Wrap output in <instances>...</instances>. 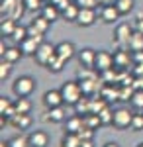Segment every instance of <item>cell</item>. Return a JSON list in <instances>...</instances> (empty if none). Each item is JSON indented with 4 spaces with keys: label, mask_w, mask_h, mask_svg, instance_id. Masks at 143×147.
I'll use <instances>...</instances> for the list:
<instances>
[{
    "label": "cell",
    "mask_w": 143,
    "mask_h": 147,
    "mask_svg": "<svg viewBox=\"0 0 143 147\" xmlns=\"http://www.w3.org/2000/svg\"><path fill=\"white\" fill-rule=\"evenodd\" d=\"M61 94H63V100L69 106H75L84 94H82V88H80V80H67L63 82V86L59 88Z\"/></svg>",
    "instance_id": "cell-1"
},
{
    "label": "cell",
    "mask_w": 143,
    "mask_h": 147,
    "mask_svg": "<svg viewBox=\"0 0 143 147\" xmlns=\"http://www.w3.org/2000/svg\"><path fill=\"white\" fill-rule=\"evenodd\" d=\"M35 86H37L35 79L30 77V75H24V77H18V79L14 80L12 90H14V94H16L18 98H28V96H32V94H33Z\"/></svg>",
    "instance_id": "cell-2"
},
{
    "label": "cell",
    "mask_w": 143,
    "mask_h": 147,
    "mask_svg": "<svg viewBox=\"0 0 143 147\" xmlns=\"http://www.w3.org/2000/svg\"><path fill=\"white\" fill-rule=\"evenodd\" d=\"M133 30L130 24H118L116 26V32H114V37H112V41L118 45V49H127V41H130V37H132Z\"/></svg>",
    "instance_id": "cell-3"
},
{
    "label": "cell",
    "mask_w": 143,
    "mask_h": 147,
    "mask_svg": "<svg viewBox=\"0 0 143 147\" xmlns=\"http://www.w3.org/2000/svg\"><path fill=\"white\" fill-rule=\"evenodd\" d=\"M132 120H133V114L127 108H118V110H114V122H112V125L116 129H127L132 125Z\"/></svg>",
    "instance_id": "cell-4"
},
{
    "label": "cell",
    "mask_w": 143,
    "mask_h": 147,
    "mask_svg": "<svg viewBox=\"0 0 143 147\" xmlns=\"http://www.w3.org/2000/svg\"><path fill=\"white\" fill-rule=\"evenodd\" d=\"M94 69L98 73H106V71L114 69V53L106 51V49L96 51V65H94Z\"/></svg>",
    "instance_id": "cell-5"
},
{
    "label": "cell",
    "mask_w": 143,
    "mask_h": 147,
    "mask_svg": "<svg viewBox=\"0 0 143 147\" xmlns=\"http://www.w3.org/2000/svg\"><path fill=\"white\" fill-rule=\"evenodd\" d=\"M130 65H133L132 51L130 49H118L114 53V67L118 71H130Z\"/></svg>",
    "instance_id": "cell-6"
},
{
    "label": "cell",
    "mask_w": 143,
    "mask_h": 147,
    "mask_svg": "<svg viewBox=\"0 0 143 147\" xmlns=\"http://www.w3.org/2000/svg\"><path fill=\"white\" fill-rule=\"evenodd\" d=\"M53 55H55V45H51V43L43 41L41 45L37 47V51H35L33 59H35V63H37V65L45 67V65H47V61H49Z\"/></svg>",
    "instance_id": "cell-7"
},
{
    "label": "cell",
    "mask_w": 143,
    "mask_h": 147,
    "mask_svg": "<svg viewBox=\"0 0 143 147\" xmlns=\"http://www.w3.org/2000/svg\"><path fill=\"white\" fill-rule=\"evenodd\" d=\"M49 26H51L49 20H45L43 16H37V18L32 20V24L28 26V34L33 35V37H43L45 32L49 30Z\"/></svg>",
    "instance_id": "cell-8"
},
{
    "label": "cell",
    "mask_w": 143,
    "mask_h": 147,
    "mask_svg": "<svg viewBox=\"0 0 143 147\" xmlns=\"http://www.w3.org/2000/svg\"><path fill=\"white\" fill-rule=\"evenodd\" d=\"M77 59H78V65L80 67H86V69H94L96 65V51L90 49V47H84L77 53Z\"/></svg>",
    "instance_id": "cell-9"
},
{
    "label": "cell",
    "mask_w": 143,
    "mask_h": 147,
    "mask_svg": "<svg viewBox=\"0 0 143 147\" xmlns=\"http://www.w3.org/2000/svg\"><path fill=\"white\" fill-rule=\"evenodd\" d=\"M120 10L116 8V4H104L102 8H100V20L106 24H114L120 20Z\"/></svg>",
    "instance_id": "cell-10"
},
{
    "label": "cell",
    "mask_w": 143,
    "mask_h": 147,
    "mask_svg": "<svg viewBox=\"0 0 143 147\" xmlns=\"http://www.w3.org/2000/svg\"><path fill=\"white\" fill-rule=\"evenodd\" d=\"M120 84H114V82H104V86L100 88V96L108 102H114V100H120Z\"/></svg>",
    "instance_id": "cell-11"
},
{
    "label": "cell",
    "mask_w": 143,
    "mask_h": 147,
    "mask_svg": "<svg viewBox=\"0 0 143 147\" xmlns=\"http://www.w3.org/2000/svg\"><path fill=\"white\" fill-rule=\"evenodd\" d=\"M43 43V37H33V35H28L24 41H20V49L24 51V55H35L37 47Z\"/></svg>",
    "instance_id": "cell-12"
},
{
    "label": "cell",
    "mask_w": 143,
    "mask_h": 147,
    "mask_svg": "<svg viewBox=\"0 0 143 147\" xmlns=\"http://www.w3.org/2000/svg\"><path fill=\"white\" fill-rule=\"evenodd\" d=\"M55 53L59 57H63L65 61H71L73 57H77V47L75 43H71V41H61V43H57L55 45Z\"/></svg>",
    "instance_id": "cell-13"
},
{
    "label": "cell",
    "mask_w": 143,
    "mask_h": 147,
    "mask_svg": "<svg viewBox=\"0 0 143 147\" xmlns=\"http://www.w3.org/2000/svg\"><path fill=\"white\" fill-rule=\"evenodd\" d=\"M94 22H96V10L94 8H80L78 10V18L75 24H78L80 28H88Z\"/></svg>",
    "instance_id": "cell-14"
},
{
    "label": "cell",
    "mask_w": 143,
    "mask_h": 147,
    "mask_svg": "<svg viewBox=\"0 0 143 147\" xmlns=\"http://www.w3.org/2000/svg\"><path fill=\"white\" fill-rule=\"evenodd\" d=\"M43 104H45L47 110H49V108H57V106H63L65 100H63L61 90H47L43 94Z\"/></svg>",
    "instance_id": "cell-15"
},
{
    "label": "cell",
    "mask_w": 143,
    "mask_h": 147,
    "mask_svg": "<svg viewBox=\"0 0 143 147\" xmlns=\"http://www.w3.org/2000/svg\"><path fill=\"white\" fill-rule=\"evenodd\" d=\"M84 127V118L80 114H73L71 118L65 120V131L67 134H78Z\"/></svg>",
    "instance_id": "cell-16"
},
{
    "label": "cell",
    "mask_w": 143,
    "mask_h": 147,
    "mask_svg": "<svg viewBox=\"0 0 143 147\" xmlns=\"http://www.w3.org/2000/svg\"><path fill=\"white\" fill-rule=\"evenodd\" d=\"M67 120V110L63 106H57V108H49L45 114V122H51V124H63Z\"/></svg>",
    "instance_id": "cell-17"
},
{
    "label": "cell",
    "mask_w": 143,
    "mask_h": 147,
    "mask_svg": "<svg viewBox=\"0 0 143 147\" xmlns=\"http://www.w3.org/2000/svg\"><path fill=\"white\" fill-rule=\"evenodd\" d=\"M28 141H30V147H47L49 145V136L41 129H35L28 136Z\"/></svg>",
    "instance_id": "cell-18"
},
{
    "label": "cell",
    "mask_w": 143,
    "mask_h": 147,
    "mask_svg": "<svg viewBox=\"0 0 143 147\" xmlns=\"http://www.w3.org/2000/svg\"><path fill=\"white\" fill-rule=\"evenodd\" d=\"M8 124L14 125L16 129H28L32 125V118H30V114H16L8 120Z\"/></svg>",
    "instance_id": "cell-19"
},
{
    "label": "cell",
    "mask_w": 143,
    "mask_h": 147,
    "mask_svg": "<svg viewBox=\"0 0 143 147\" xmlns=\"http://www.w3.org/2000/svg\"><path fill=\"white\" fill-rule=\"evenodd\" d=\"M80 88H82V94L88 96V98H94L98 94V79H84L80 80Z\"/></svg>",
    "instance_id": "cell-20"
},
{
    "label": "cell",
    "mask_w": 143,
    "mask_h": 147,
    "mask_svg": "<svg viewBox=\"0 0 143 147\" xmlns=\"http://www.w3.org/2000/svg\"><path fill=\"white\" fill-rule=\"evenodd\" d=\"M39 12H41V16H43L45 20H49L51 24L55 22V20H59V18H61V10L57 8L55 4H51V2H45L43 8H41Z\"/></svg>",
    "instance_id": "cell-21"
},
{
    "label": "cell",
    "mask_w": 143,
    "mask_h": 147,
    "mask_svg": "<svg viewBox=\"0 0 143 147\" xmlns=\"http://www.w3.org/2000/svg\"><path fill=\"white\" fill-rule=\"evenodd\" d=\"M78 10H80V6H78L77 2H71V4L67 6L65 10L61 12V18H63L65 22H77V18H78Z\"/></svg>",
    "instance_id": "cell-22"
},
{
    "label": "cell",
    "mask_w": 143,
    "mask_h": 147,
    "mask_svg": "<svg viewBox=\"0 0 143 147\" xmlns=\"http://www.w3.org/2000/svg\"><path fill=\"white\" fill-rule=\"evenodd\" d=\"M0 114L6 118V120H10L12 116H16V106H14V102H10L6 96H2L0 98Z\"/></svg>",
    "instance_id": "cell-23"
},
{
    "label": "cell",
    "mask_w": 143,
    "mask_h": 147,
    "mask_svg": "<svg viewBox=\"0 0 143 147\" xmlns=\"http://www.w3.org/2000/svg\"><path fill=\"white\" fill-rule=\"evenodd\" d=\"M65 59H63V57H59L55 53V55L51 57V59H49V61H47V65H45V69H47V71H49V73H61V71H63V69H65Z\"/></svg>",
    "instance_id": "cell-24"
},
{
    "label": "cell",
    "mask_w": 143,
    "mask_h": 147,
    "mask_svg": "<svg viewBox=\"0 0 143 147\" xmlns=\"http://www.w3.org/2000/svg\"><path fill=\"white\" fill-rule=\"evenodd\" d=\"M127 49L130 51H143V32L135 30L127 41Z\"/></svg>",
    "instance_id": "cell-25"
},
{
    "label": "cell",
    "mask_w": 143,
    "mask_h": 147,
    "mask_svg": "<svg viewBox=\"0 0 143 147\" xmlns=\"http://www.w3.org/2000/svg\"><path fill=\"white\" fill-rule=\"evenodd\" d=\"M92 110V98H88V96H82L80 100L75 104V114H80V116H84Z\"/></svg>",
    "instance_id": "cell-26"
},
{
    "label": "cell",
    "mask_w": 143,
    "mask_h": 147,
    "mask_svg": "<svg viewBox=\"0 0 143 147\" xmlns=\"http://www.w3.org/2000/svg\"><path fill=\"white\" fill-rule=\"evenodd\" d=\"M22 57H24V51L20 49V45H18V47H8V49L2 53V59H6V61H10V63L20 61Z\"/></svg>",
    "instance_id": "cell-27"
},
{
    "label": "cell",
    "mask_w": 143,
    "mask_h": 147,
    "mask_svg": "<svg viewBox=\"0 0 143 147\" xmlns=\"http://www.w3.org/2000/svg\"><path fill=\"white\" fill-rule=\"evenodd\" d=\"M16 20H12V18H2V26H0V32L4 37H12L14 34V30H16Z\"/></svg>",
    "instance_id": "cell-28"
},
{
    "label": "cell",
    "mask_w": 143,
    "mask_h": 147,
    "mask_svg": "<svg viewBox=\"0 0 143 147\" xmlns=\"http://www.w3.org/2000/svg\"><path fill=\"white\" fill-rule=\"evenodd\" d=\"M114 4H116V8L120 10L121 16H125V14L133 12V8H135V0H116Z\"/></svg>",
    "instance_id": "cell-29"
},
{
    "label": "cell",
    "mask_w": 143,
    "mask_h": 147,
    "mask_svg": "<svg viewBox=\"0 0 143 147\" xmlns=\"http://www.w3.org/2000/svg\"><path fill=\"white\" fill-rule=\"evenodd\" d=\"M82 118H84V125H86V127L98 129L100 125H102V122H100V116H98V114H94V112H88V114H84Z\"/></svg>",
    "instance_id": "cell-30"
},
{
    "label": "cell",
    "mask_w": 143,
    "mask_h": 147,
    "mask_svg": "<svg viewBox=\"0 0 143 147\" xmlns=\"http://www.w3.org/2000/svg\"><path fill=\"white\" fill-rule=\"evenodd\" d=\"M61 147H80V137H78V134H67L65 131V137L61 141Z\"/></svg>",
    "instance_id": "cell-31"
},
{
    "label": "cell",
    "mask_w": 143,
    "mask_h": 147,
    "mask_svg": "<svg viewBox=\"0 0 143 147\" xmlns=\"http://www.w3.org/2000/svg\"><path fill=\"white\" fill-rule=\"evenodd\" d=\"M20 0H2V4H0V12H2V18H10V14L14 12L16 8V4H18Z\"/></svg>",
    "instance_id": "cell-32"
},
{
    "label": "cell",
    "mask_w": 143,
    "mask_h": 147,
    "mask_svg": "<svg viewBox=\"0 0 143 147\" xmlns=\"http://www.w3.org/2000/svg\"><path fill=\"white\" fill-rule=\"evenodd\" d=\"M14 106H16V112L18 114H30V110H32V102L28 98H18L14 102Z\"/></svg>",
    "instance_id": "cell-33"
},
{
    "label": "cell",
    "mask_w": 143,
    "mask_h": 147,
    "mask_svg": "<svg viewBox=\"0 0 143 147\" xmlns=\"http://www.w3.org/2000/svg\"><path fill=\"white\" fill-rule=\"evenodd\" d=\"M12 65H14V63L6 61V59L0 61V80H2V82L8 80V77H10V73H12Z\"/></svg>",
    "instance_id": "cell-34"
},
{
    "label": "cell",
    "mask_w": 143,
    "mask_h": 147,
    "mask_svg": "<svg viewBox=\"0 0 143 147\" xmlns=\"http://www.w3.org/2000/svg\"><path fill=\"white\" fill-rule=\"evenodd\" d=\"M98 116H100L102 125H112V122H114V110H110V106H106Z\"/></svg>",
    "instance_id": "cell-35"
},
{
    "label": "cell",
    "mask_w": 143,
    "mask_h": 147,
    "mask_svg": "<svg viewBox=\"0 0 143 147\" xmlns=\"http://www.w3.org/2000/svg\"><path fill=\"white\" fill-rule=\"evenodd\" d=\"M28 35H30L28 34V26H16V30H14V34H12V39L20 43V41H24Z\"/></svg>",
    "instance_id": "cell-36"
},
{
    "label": "cell",
    "mask_w": 143,
    "mask_h": 147,
    "mask_svg": "<svg viewBox=\"0 0 143 147\" xmlns=\"http://www.w3.org/2000/svg\"><path fill=\"white\" fill-rule=\"evenodd\" d=\"M130 104H132V108H135V110H143V90H135L133 92Z\"/></svg>",
    "instance_id": "cell-37"
},
{
    "label": "cell",
    "mask_w": 143,
    "mask_h": 147,
    "mask_svg": "<svg viewBox=\"0 0 143 147\" xmlns=\"http://www.w3.org/2000/svg\"><path fill=\"white\" fill-rule=\"evenodd\" d=\"M24 4H26V8H28V12H37L43 8V0H22Z\"/></svg>",
    "instance_id": "cell-38"
},
{
    "label": "cell",
    "mask_w": 143,
    "mask_h": 147,
    "mask_svg": "<svg viewBox=\"0 0 143 147\" xmlns=\"http://www.w3.org/2000/svg\"><path fill=\"white\" fill-rule=\"evenodd\" d=\"M130 129H132V131H143V114H133Z\"/></svg>",
    "instance_id": "cell-39"
},
{
    "label": "cell",
    "mask_w": 143,
    "mask_h": 147,
    "mask_svg": "<svg viewBox=\"0 0 143 147\" xmlns=\"http://www.w3.org/2000/svg\"><path fill=\"white\" fill-rule=\"evenodd\" d=\"M26 10H28V8H26V4H24L22 0H20V2L16 4V8H14V12L10 14V18L18 22V20H22V16H24V12H26Z\"/></svg>",
    "instance_id": "cell-40"
},
{
    "label": "cell",
    "mask_w": 143,
    "mask_h": 147,
    "mask_svg": "<svg viewBox=\"0 0 143 147\" xmlns=\"http://www.w3.org/2000/svg\"><path fill=\"white\" fill-rule=\"evenodd\" d=\"M10 147H30V141L24 136H16L10 139Z\"/></svg>",
    "instance_id": "cell-41"
},
{
    "label": "cell",
    "mask_w": 143,
    "mask_h": 147,
    "mask_svg": "<svg viewBox=\"0 0 143 147\" xmlns=\"http://www.w3.org/2000/svg\"><path fill=\"white\" fill-rule=\"evenodd\" d=\"M94 134H96V129H92V127H82L80 131H78V137H80V141H84V139H94Z\"/></svg>",
    "instance_id": "cell-42"
},
{
    "label": "cell",
    "mask_w": 143,
    "mask_h": 147,
    "mask_svg": "<svg viewBox=\"0 0 143 147\" xmlns=\"http://www.w3.org/2000/svg\"><path fill=\"white\" fill-rule=\"evenodd\" d=\"M80 8H96L98 6V0H75Z\"/></svg>",
    "instance_id": "cell-43"
},
{
    "label": "cell",
    "mask_w": 143,
    "mask_h": 147,
    "mask_svg": "<svg viewBox=\"0 0 143 147\" xmlns=\"http://www.w3.org/2000/svg\"><path fill=\"white\" fill-rule=\"evenodd\" d=\"M51 4H55L57 8H59V10L63 12L67 8V6H69V4H71V0H51Z\"/></svg>",
    "instance_id": "cell-44"
},
{
    "label": "cell",
    "mask_w": 143,
    "mask_h": 147,
    "mask_svg": "<svg viewBox=\"0 0 143 147\" xmlns=\"http://www.w3.org/2000/svg\"><path fill=\"white\" fill-rule=\"evenodd\" d=\"M132 59H133V65L143 63V51H132Z\"/></svg>",
    "instance_id": "cell-45"
},
{
    "label": "cell",
    "mask_w": 143,
    "mask_h": 147,
    "mask_svg": "<svg viewBox=\"0 0 143 147\" xmlns=\"http://www.w3.org/2000/svg\"><path fill=\"white\" fill-rule=\"evenodd\" d=\"M132 86L135 88V90H143V77H133Z\"/></svg>",
    "instance_id": "cell-46"
},
{
    "label": "cell",
    "mask_w": 143,
    "mask_h": 147,
    "mask_svg": "<svg viewBox=\"0 0 143 147\" xmlns=\"http://www.w3.org/2000/svg\"><path fill=\"white\" fill-rule=\"evenodd\" d=\"M132 75H133V77H143V63L133 65V67H132Z\"/></svg>",
    "instance_id": "cell-47"
},
{
    "label": "cell",
    "mask_w": 143,
    "mask_h": 147,
    "mask_svg": "<svg viewBox=\"0 0 143 147\" xmlns=\"http://www.w3.org/2000/svg\"><path fill=\"white\" fill-rule=\"evenodd\" d=\"M135 30H139V32H143V14H139V18H137V24H135Z\"/></svg>",
    "instance_id": "cell-48"
},
{
    "label": "cell",
    "mask_w": 143,
    "mask_h": 147,
    "mask_svg": "<svg viewBox=\"0 0 143 147\" xmlns=\"http://www.w3.org/2000/svg\"><path fill=\"white\" fill-rule=\"evenodd\" d=\"M80 147H94V143H92V139H84V141H80Z\"/></svg>",
    "instance_id": "cell-49"
},
{
    "label": "cell",
    "mask_w": 143,
    "mask_h": 147,
    "mask_svg": "<svg viewBox=\"0 0 143 147\" xmlns=\"http://www.w3.org/2000/svg\"><path fill=\"white\" fill-rule=\"evenodd\" d=\"M116 0H98V4L100 6H104V4H114Z\"/></svg>",
    "instance_id": "cell-50"
},
{
    "label": "cell",
    "mask_w": 143,
    "mask_h": 147,
    "mask_svg": "<svg viewBox=\"0 0 143 147\" xmlns=\"http://www.w3.org/2000/svg\"><path fill=\"white\" fill-rule=\"evenodd\" d=\"M102 147H120V145H118L116 141H108V143H104Z\"/></svg>",
    "instance_id": "cell-51"
},
{
    "label": "cell",
    "mask_w": 143,
    "mask_h": 147,
    "mask_svg": "<svg viewBox=\"0 0 143 147\" xmlns=\"http://www.w3.org/2000/svg\"><path fill=\"white\" fill-rule=\"evenodd\" d=\"M0 147H10V141H2V143H0Z\"/></svg>",
    "instance_id": "cell-52"
},
{
    "label": "cell",
    "mask_w": 143,
    "mask_h": 147,
    "mask_svg": "<svg viewBox=\"0 0 143 147\" xmlns=\"http://www.w3.org/2000/svg\"><path fill=\"white\" fill-rule=\"evenodd\" d=\"M137 147H143V141H141V143H139V145H137Z\"/></svg>",
    "instance_id": "cell-53"
},
{
    "label": "cell",
    "mask_w": 143,
    "mask_h": 147,
    "mask_svg": "<svg viewBox=\"0 0 143 147\" xmlns=\"http://www.w3.org/2000/svg\"><path fill=\"white\" fill-rule=\"evenodd\" d=\"M43 2H51V0H43Z\"/></svg>",
    "instance_id": "cell-54"
}]
</instances>
